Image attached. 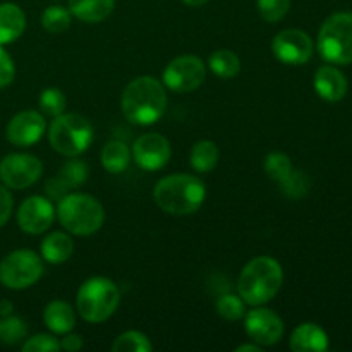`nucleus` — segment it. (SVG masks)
Wrapping results in <instances>:
<instances>
[{
	"instance_id": "nucleus-4",
	"label": "nucleus",
	"mask_w": 352,
	"mask_h": 352,
	"mask_svg": "<svg viewBox=\"0 0 352 352\" xmlns=\"http://www.w3.org/2000/svg\"><path fill=\"white\" fill-rule=\"evenodd\" d=\"M57 217L67 232L86 237L102 229L105 222V210L93 196L72 192L58 199Z\"/></svg>"
},
{
	"instance_id": "nucleus-24",
	"label": "nucleus",
	"mask_w": 352,
	"mask_h": 352,
	"mask_svg": "<svg viewBox=\"0 0 352 352\" xmlns=\"http://www.w3.org/2000/svg\"><path fill=\"white\" fill-rule=\"evenodd\" d=\"M208 65L213 74L222 79L236 78L241 71V60L237 54H234L232 50H227V48H220V50L213 52L210 55Z\"/></svg>"
},
{
	"instance_id": "nucleus-9",
	"label": "nucleus",
	"mask_w": 352,
	"mask_h": 352,
	"mask_svg": "<svg viewBox=\"0 0 352 352\" xmlns=\"http://www.w3.org/2000/svg\"><path fill=\"white\" fill-rule=\"evenodd\" d=\"M206 67L196 55L172 58L164 69V86L175 93H191L205 82Z\"/></svg>"
},
{
	"instance_id": "nucleus-2",
	"label": "nucleus",
	"mask_w": 352,
	"mask_h": 352,
	"mask_svg": "<svg viewBox=\"0 0 352 352\" xmlns=\"http://www.w3.org/2000/svg\"><path fill=\"white\" fill-rule=\"evenodd\" d=\"M155 203L170 215H189L201 208L206 188L201 179L189 174H174L160 179L153 191Z\"/></svg>"
},
{
	"instance_id": "nucleus-32",
	"label": "nucleus",
	"mask_w": 352,
	"mask_h": 352,
	"mask_svg": "<svg viewBox=\"0 0 352 352\" xmlns=\"http://www.w3.org/2000/svg\"><path fill=\"white\" fill-rule=\"evenodd\" d=\"M246 302L241 299L239 294H223L217 299V313H219L222 318L229 320V322H237V320L243 318L246 315V309H244Z\"/></svg>"
},
{
	"instance_id": "nucleus-29",
	"label": "nucleus",
	"mask_w": 352,
	"mask_h": 352,
	"mask_svg": "<svg viewBox=\"0 0 352 352\" xmlns=\"http://www.w3.org/2000/svg\"><path fill=\"white\" fill-rule=\"evenodd\" d=\"M263 167L268 177L274 179L275 182H282L292 172V162L282 151H274L267 155Z\"/></svg>"
},
{
	"instance_id": "nucleus-27",
	"label": "nucleus",
	"mask_w": 352,
	"mask_h": 352,
	"mask_svg": "<svg viewBox=\"0 0 352 352\" xmlns=\"http://www.w3.org/2000/svg\"><path fill=\"white\" fill-rule=\"evenodd\" d=\"M28 337V327L17 316H3L0 320V342L6 346H16V344L23 342Z\"/></svg>"
},
{
	"instance_id": "nucleus-7",
	"label": "nucleus",
	"mask_w": 352,
	"mask_h": 352,
	"mask_svg": "<svg viewBox=\"0 0 352 352\" xmlns=\"http://www.w3.org/2000/svg\"><path fill=\"white\" fill-rule=\"evenodd\" d=\"M318 52L330 64H352V12H336L318 33Z\"/></svg>"
},
{
	"instance_id": "nucleus-20",
	"label": "nucleus",
	"mask_w": 352,
	"mask_h": 352,
	"mask_svg": "<svg viewBox=\"0 0 352 352\" xmlns=\"http://www.w3.org/2000/svg\"><path fill=\"white\" fill-rule=\"evenodd\" d=\"M116 0H69L71 14L79 21L88 24H96L105 21L112 14Z\"/></svg>"
},
{
	"instance_id": "nucleus-1",
	"label": "nucleus",
	"mask_w": 352,
	"mask_h": 352,
	"mask_svg": "<svg viewBox=\"0 0 352 352\" xmlns=\"http://www.w3.org/2000/svg\"><path fill=\"white\" fill-rule=\"evenodd\" d=\"M122 113L136 126L158 122L167 107L165 86L153 76H141L124 88L120 96Z\"/></svg>"
},
{
	"instance_id": "nucleus-28",
	"label": "nucleus",
	"mask_w": 352,
	"mask_h": 352,
	"mask_svg": "<svg viewBox=\"0 0 352 352\" xmlns=\"http://www.w3.org/2000/svg\"><path fill=\"white\" fill-rule=\"evenodd\" d=\"M57 179L67 189H74L86 182V179H88V167H86L85 162L71 160L65 165H62Z\"/></svg>"
},
{
	"instance_id": "nucleus-15",
	"label": "nucleus",
	"mask_w": 352,
	"mask_h": 352,
	"mask_svg": "<svg viewBox=\"0 0 352 352\" xmlns=\"http://www.w3.org/2000/svg\"><path fill=\"white\" fill-rule=\"evenodd\" d=\"M47 131L45 117L36 110H23L9 120L6 136L14 146H31L38 143Z\"/></svg>"
},
{
	"instance_id": "nucleus-3",
	"label": "nucleus",
	"mask_w": 352,
	"mask_h": 352,
	"mask_svg": "<svg viewBox=\"0 0 352 352\" xmlns=\"http://www.w3.org/2000/svg\"><path fill=\"white\" fill-rule=\"evenodd\" d=\"M284 282V270L275 258L258 256L243 268L237 280V292L250 306L267 305L278 294Z\"/></svg>"
},
{
	"instance_id": "nucleus-11",
	"label": "nucleus",
	"mask_w": 352,
	"mask_h": 352,
	"mask_svg": "<svg viewBox=\"0 0 352 352\" xmlns=\"http://www.w3.org/2000/svg\"><path fill=\"white\" fill-rule=\"evenodd\" d=\"M244 329L248 337L261 347L275 346L284 337V322L280 316L272 309L260 308V306L246 313Z\"/></svg>"
},
{
	"instance_id": "nucleus-19",
	"label": "nucleus",
	"mask_w": 352,
	"mask_h": 352,
	"mask_svg": "<svg viewBox=\"0 0 352 352\" xmlns=\"http://www.w3.org/2000/svg\"><path fill=\"white\" fill-rule=\"evenodd\" d=\"M43 322L48 330L58 336H65L76 327V311L69 302L52 301L45 306Z\"/></svg>"
},
{
	"instance_id": "nucleus-31",
	"label": "nucleus",
	"mask_w": 352,
	"mask_h": 352,
	"mask_svg": "<svg viewBox=\"0 0 352 352\" xmlns=\"http://www.w3.org/2000/svg\"><path fill=\"white\" fill-rule=\"evenodd\" d=\"M38 102H40L41 112L48 117L60 116V113H64L65 107H67V98H65L64 91L58 88L43 89Z\"/></svg>"
},
{
	"instance_id": "nucleus-8",
	"label": "nucleus",
	"mask_w": 352,
	"mask_h": 352,
	"mask_svg": "<svg viewBox=\"0 0 352 352\" xmlns=\"http://www.w3.org/2000/svg\"><path fill=\"white\" fill-rule=\"evenodd\" d=\"M43 272V260L34 251H12L0 261V284L12 291H23L36 284Z\"/></svg>"
},
{
	"instance_id": "nucleus-17",
	"label": "nucleus",
	"mask_w": 352,
	"mask_h": 352,
	"mask_svg": "<svg viewBox=\"0 0 352 352\" xmlns=\"http://www.w3.org/2000/svg\"><path fill=\"white\" fill-rule=\"evenodd\" d=\"M289 344L294 352H323L329 349V336L316 323H302L292 332Z\"/></svg>"
},
{
	"instance_id": "nucleus-37",
	"label": "nucleus",
	"mask_w": 352,
	"mask_h": 352,
	"mask_svg": "<svg viewBox=\"0 0 352 352\" xmlns=\"http://www.w3.org/2000/svg\"><path fill=\"white\" fill-rule=\"evenodd\" d=\"M45 191H47V195L50 196V198L62 199L65 195H67L69 189L65 188V186L62 184V182L58 181L57 177H54V179H48V181H47V186H45Z\"/></svg>"
},
{
	"instance_id": "nucleus-40",
	"label": "nucleus",
	"mask_w": 352,
	"mask_h": 352,
	"mask_svg": "<svg viewBox=\"0 0 352 352\" xmlns=\"http://www.w3.org/2000/svg\"><path fill=\"white\" fill-rule=\"evenodd\" d=\"M12 302L10 301H6V299H3V301H0V315L2 316H9L10 313H12Z\"/></svg>"
},
{
	"instance_id": "nucleus-35",
	"label": "nucleus",
	"mask_w": 352,
	"mask_h": 352,
	"mask_svg": "<svg viewBox=\"0 0 352 352\" xmlns=\"http://www.w3.org/2000/svg\"><path fill=\"white\" fill-rule=\"evenodd\" d=\"M14 76H16V67L12 57L0 45V88L9 86L14 81Z\"/></svg>"
},
{
	"instance_id": "nucleus-34",
	"label": "nucleus",
	"mask_w": 352,
	"mask_h": 352,
	"mask_svg": "<svg viewBox=\"0 0 352 352\" xmlns=\"http://www.w3.org/2000/svg\"><path fill=\"white\" fill-rule=\"evenodd\" d=\"M24 352H58L60 351V342L55 337L47 336V333H38V336L30 337L23 344Z\"/></svg>"
},
{
	"instance_id": "nucleus-21",
	"label": "nucleus",
	"mask_w": 352,
	"mask_h": 352,
	"mask_svg": "<svg viewBox=\"0 0 352 352\" xmlns=\"http://www.w3.org/2000/svg\"><path fill=\"white\" fill-rule=\"evenodd\" d=\"M74 241L65 232H52L41 243V256L52 265H60L72 256Z\"/></svg>"
},
{
	"instance_id": "nucleus-13",
	"label": "nucleus",
	"mask_w": 352,
	"mask_h": 352,
	"mask_svg": "<svg viewBox=\"0 0 352 352\" xmlns=\"http://www.w3.org/2000/svg\"><path fill=\"white\" fill-rule=\"evenodd\" d=\"M131 155L138 167H141L143 170H158L168 164L172 148L167 138L162 134L146 133L134 141Z\"/></svg>"
},
{
	"instance_id": "nucleus-10",
	"label": "nucleus",
	"mask_w": 352,
	"mask_h": 352,
	"mask_svg": "<svg viewBox=\"0 0 352 352\" xmlns=\"http://www.w3.org/2000/svg\"><path fill=\"white\" fill-rule=\"evenodd\" d=\"M43 174V165L34 155L12 153L0 162V181L10 189H28Z\"/></svg>"
},
{
	"instance_id": "nucleus-14",
	"label": "nucleus",
	"mask_w": 352,
	"mask_h": 352,
	"mask_svg": "<svg viewBox=\"0 0 352 352\" xmlns=\"http://www.w3.org/2000/svg\"><path fill=\"white\" fill-rule=\"evenodd\" d=\"M55 220V208L52 201L43 196H31L21 203L17 210V223L21 230L31 236L43 234Z\"/></svg>"
},
{
	"instance_id": "nucleus-41",
	"label": "nucleus",
	"mask_w": 352,
	"mask_h": 352,
	"mask_svg": "<svg viewBox=\"0 0 352 352\" xmlns=\"http://www.w3.org/2000/svg\"><path fill=\"white\" fill-rule=\"evenodd\" d=\"M182 2L189 7H201V6H205L208 0H182Z\"/></svg>"
},
{
	"instance_id": "nucleus-23",
	"label": "nucleus",
	"mask_w": 352,
	"mask_h": 352,
	"mask_svg": "<svg viewBox=\"0 0 352 352\" xmlns=\"http://www.w3.org/2000/svg\"><path fill=\"white\" fill-rule=\"evenodd\" d=\"M220 158L219 146H217L213 141L203 140L198 141L195 146L191 148V153H189V162H191V167L195 168L199 174H206V172H212L217 167Z\"/></svg>"
},
{
	"instance_id": "nucleus-30",
	"label": "nucleus",
	"mask_w": 352,
	"mask_h": 352,
	"mask_svg": "<svg viewBox=\"0 0 352 352\" xmlns=\"http://www.w3.org/2000/svg\"><path fill=\"white\" fill-rule=\"evenodd\" d=\"M280 184V191L284 192L287 198L292 199H301L308 195L309 191V177L301 170H294L292 168L291 174L284 179Z\"/></svg>"
},
{
	"instance_id": "nucleus-33",
	"label": "nucleus",
	"mask_w": 352,
	"mask_h": 352,
	"mask_svg": "<svg viewBox=\"0 0 352 352\" xmlns=\"http://www.w3.org/2000/svg\"><path fill=\"white\" fill-rule=\"evenodd\" d=\"M256 7L260 16L267 23H278L287 16L291 9V0H256Z\"/></svg>"
},
{
	"instance_id": "nucleus-5",
	"label": "nucleus",
	"mask_w": 352,
	"mask_h": 352,
	"mask_svg": "<svg viewBox=\"0 0 352 352\" xmlns=\"http://www.w3.org/2000/svg\"><path fill=\"white\" fill-rule=\"evenodd\" d=\"M120 305L119 287L107 277H91L79 287L76 308L88 323H102L117 311Z\"/></svg>"
},
{
	"instance_id": "nucleus-26",
	"label": "nucleus",
	"mask_w": 352,
	"mask_h": 352,
	"mask_svg": "<svg viewBox=\"0 0 352 352\" xmlns=\"http://www.w3.org/2000/svg\"><path fill=\"white\" fill-rule=\"evenodd\" d=\"M113 352H151L153 346H151L150 339L144 333L138 332V330H129L124 332L113 340L112 344Z\"/></svg>"
},
{
	"instance_id": "nucleus-39",
	"label": "nucleus",
	"mask_w": 352,
	"mask_h": 352,
	"mask_svg": "<svg viewBox=\"0 0 352 352\" xmlns=\"http://www.w3.org/2000/svg\"><path fill=\"white\" fill-rule=\"evenodd\" d=\"M236 352H261V346H258L256 342L254 344H243L236 349Z\"/></svg>"
},
{
	"instance_id": "nucleus-16",
	"label": "nucleus",
	"mask_w": 352,
	"mask_h": 352,
	"mask_svg": "<svg viewBox=\"0 0 352 352\" xmlns=\"http://www.w3.org/2000/svg\"><path fill=\"white\" fill-rule=\"evenodd\" d=\"M315 89L320 98L325 102H340L347 95V82L346 76L333 65H322L315 74Z\"/></svg>"
},
{
	"instance_id": "nucleus-18",
	"label": "nucleus",
	"mask_w": 352,
	"mask_h": 352,
	"mask_svg": "<svg viewBox=\"0 0 352 352\" xmlns=\"http://www.w3.org/2000/svg\"><path fill=\"white\" fill-rule=\"evenodd\" d=\"M26 30L23 9L12 2L0 3V45L14 43Z\"/></svg>"
},
{
	"instance_id": "nucleus-12",
	"label": "nucleus",
	"mask_w": 352,
	"mask_h": 352,
	"mask_svg": "<svg viewBox=\"0 0 352 352\" xmlns=\"http://www.w3.org/2000/svg\"><path fill=\"white\" fill-rule=\"evenodd\" d=\"M272 52L282 64L302 65L311 58L313 41L305 31L284 30L272 41Z\"/></svg>"
},
{
	"instance_id": "nucleus-36",
	"label": "nucleus",
	"mask_w": 352,
	"mask_h": 352,
	"mask_svg": "<svg viewBox=\"0 0 352 352\" xmlns=\"http://www.w3.org/2000/svg\"><path fill=\"white\" fill-rule=\"evenodd\" d=\"M12 196H10L9 189L0 186V227H3L9 220L10 213H12Z\"/></svg>"
},
{
	"instance_id": "nucleus-25",
	"label": "nucleus",
	"mask_w": 352,
	"mask_h": 352,
	"mask_svg": "<svg viewBox=\"0 0 352 352\" xmlns=\"http://www.w3.org/2000/svg\"><path fill=\"white\" fill-rule=\"evenodd\" d=\"M71 10L62 6H50L41 14V26L52 34H60L71 28Z\"/></svg>"
},
{
	"instance_id": "nucleus-22",
	"label": "nucleus",
	"mask_w": 352,
	"mask_h": 352,
	"mask_svg": "<svg viewBox=\"0 0 352 352\" xmlns=\"http://www.w3.org/2000/svg\"><path fill=\"white\" fill-rule=\"evenodd\" d=\"M102 165L107 172L110 174H122L131 164V155L129 146L122 141H110L103 146L102 150Z\"/></svg>"
},
{
	"instance_id": "nucleus-38",
	"label": "nucleus",
	"mask_w": 352,
	"mask_h": 352,
	"mask_svg": "<svg viewBox=\"0 0 352 352\" xmlns=\"http://www.w3.org/2000/svg\"><path fill=\"white\" fill-rule=\"evenodd\" d=\"M60 342V351H67V352H76L79 349H82V337L81 336H74V333H65V337L62 340H58Z\"/></svg>"
},
{
	"instance_id": "nucleus-6",
	"label": "nucleus",
	"mask_w": 352,
	"mask_h": 352,
	"mask_svg": "<svg viewBox=\"0 0 352 352\" xmlns=\"http://www.w3.org/2000/svg\"><path fill=\"white\" fill-rule=\"evenodd\" d=\"M48 141L57 153L64 157H79L93 141V127L79 113H60L54 117L48 127Z\"/></svg>"
}]
</instances>
